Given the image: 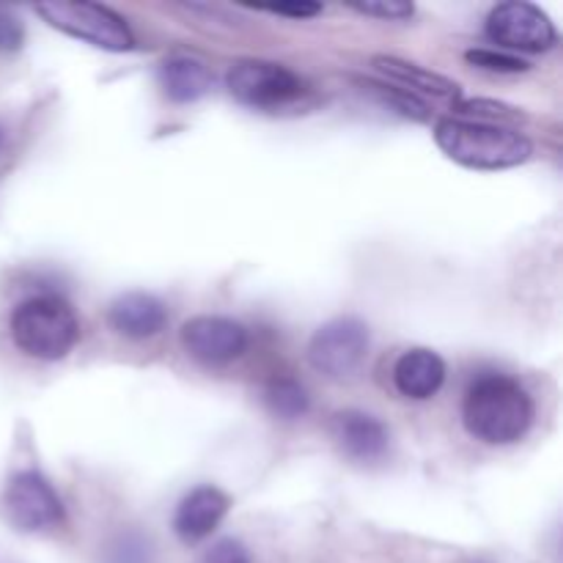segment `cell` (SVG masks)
<instances>
[{
    "label": "cell",
    "instance_id": "1",
    "mask_svg": "<svg viewBox=\"0 0 563 563\" xmlns=\"http://www.w3.org/2000/svg\"><path fill=\"white\" fill-rule=\"evenodd\" d=\"M467 432L487 445H509L526 438L533 423V399L517 379L487 374L467 388L462 405Z\"/></svg>",
    "mask_w": 563,
    "mask_h": 563
},
{
    "label": "cell",
    "instance_id": "2",
    "mask_svg": "<svg viewBox=\"0 0 563 563\" xmlns=\"http://www.w3.org/2000/svg\"><path fill=\"white\" fill-rule=\"evenodd\" d=\"M434 141L445 157L478 170H500L522 165L533 154V143L526 132L515 126L482 124L467 119H440L434 126Z\"/></svg>",
    "mask_w": 563,
    "mask_h": 563
},
{
    "label": "cell",
    "instance_id": "3",
    "mask_svg": "<svg viewBox=\"0 0 563 563\" xmlns=\"http://www.w3.org/2000/svg\"><path fill=\"white\" fill-rule=\"evenodd\" d=\"M11 339L36 361H60L80 339V322L75 308L58 295L27 297L11 313Z\"/></svg>",
    "mask_w": 563,
    "mask_h": 563
},
{
    "label": "cell",
    "instance_id": "4",
    "mask_svg": "<svg viewBox=\"0 0 563 563\" xmlns=\"http://www.w3.org/2000/svg\"><path fill=\"white\" fill-rule=\"evenodd\" d=\"M36 14L53 27L108 53H126L135 47L130 25L124 16L99 3H38Z\"/></svg>",
    "mask_w": 563,
    "mask_h": 563
},
{
    "label": "cell",
    "instance_id": "5",
    "mask_svg": "<svg viewBox=\"0 0 563 563\" xmlns=\"http://www.w3.org/2000/svg\"><path fill=\"white\" fill-rule=\"evenodd\" d=\"M229 93L253 110H278L306 93V82L273 60H240L225 75Z\"/></svg>",
    "mask_w": 563,
    "mask_h": 563
},
{
    "label": "cell",
    "instance_id": "6",
    "mask_svg": "<svg viewBox=\"0 0 563 563\" xmlns=\"http://www.w3.org/2000/svg\"><path fill=\"white\" fill-rule=\"evenodd\" d=\"M372 335L357 317H339L322 324L308 344V361L317 372L333 379L352 377L366 363Z\"/></svg>",
    "mask_w": 563,
    "mask_h": 563
},
{
    "label": "cell",
    "instance_id": "7",
    "mask_svg": "<svg viewBox=\"0 0 563 563\" xmlns=\"http://www.w3.org/2000/svg\"><path fill=\"white\" fill-rule=\"evenodd\" d=\"M487 36L498 47L520 53H548L559 42V31L539 5L511 0L500 3L487 16Z\"/></svg>",
    "mask_w": 563,
    "mask_h": 563
},
{
    "label": "cell",
    "instance_id": "8",
    "mask_svg": "<svg viewBox=\"0 0 563 563\" xmlns=\"http://www.w3.org/2000/svg\"><path fill=\"white\" fill-rule=\"evenodd\" d=\"M5 509L20 531H47L64 520V504L53 484L36 471H22L5 487Z\"/></svg>",
    "mask_w": 563,
    "mask_h": 563
},
{
    "label": "cell",
    "instance_id": "9",
    "mask_svg": "<svg viewBox=\"0 0 563 563\" xmlns=\"http://www.w3.org/2000/svg\"><path fill=\"white\" fill-rule=\"evenodd\" d=\"M181 344L196 361L223 366L247 350V330L225 317H196L181 328Z\"/></svg>",
    "mask_w": 563,
    "mask_h": 563
},
{
    "label": "cell",
    "instance_id": "10",
    "mask_svg": "<svg viewBox=\"0 0 563 563\" xmlns=\"http://www.w3.org/2000/svg\"><path fill=\"white\" fill-rule=\"evenodd\" d=\"M108 322L115 333L126 335V339H154L168 324V308L148 291H126L110 302Z\"/></svg>",
    "mask_w": 563,
    "mask_h": 563
},
{
    "label": "cell",
    "instance_id": "11",
    "mask_svg": "<svg viewBox=\"0 0 563 563\" xmlns=\"http://www.w3.org/2000/svg\"><path fill=\"white\" fill-rule=\"evenodd\" d=\"M231 500L218 487H196L190 495L181 498L174 515V531L181 542L192 544L207 539L214 528L229 515Z\"/></svg>",
    "mask_w": 563,
    "mask_h": 563
},
{
    "label": "cell",
    "instance_id": "12",
    "mask_svg": "<svg viewBox=\"0 0 563 563\" xmlns=\"http://www.w3.org/2000/svg\"><path fill=\"white\" fill-rule=\"evenodd\" d=\"M333 434L341 451L357 462H377L388 451V429L383 421L361 410L339 412L333 421Z\"/></svg>",
    "mask_w": 563,
    "mask_h": 563
},
{
    "label": "cell",
    "instance_id": "13",
    "mask_svg": "<svg viewBox=\"0 0 563 563\" xmlns=\"http://www.w3.org/2000/svg\"><path fill=\"white\" fill-rule=\"evenodd\" d=\"M394 383L407 399H432L445 383V363L432 350H407L394 366Z\"/></svg>",
    "mask_w": 563,
    "mask_h": 563
},
{
    "label": "cell",
    "instance_id": "14",
    "mask_svg": "<svg viewBox=\"0 0 563 563\" xmlns=\"http://www.w3.org/2000/svg\"><path fill=\"white\" fill-rule=\"evenodd\" d=\"M159 86L170 102H196V99L207 97L212 88V71L203 60L190 58V55H174L159 66Z\"/></svg>",
    "mask_w": 563,
    "mask_h": 563
},
{
    "label": "cell",
    "instance_id": "15",
    "mask_svg": "<svg viewBox=\"0 0 563 563\" xmlns=\"http://www.w3.org/2000/svg\"><path fill=\"white\" fill-rule=\"evenodd\" d=\"M372 64L377 66L383 75H388V80L399 82V88L410 93H432L440 99H456L460 97V86L449 77L438 75V71H429L423 66L410 64L405 58H396V55H374Z\"/></svg>",
    "mask_w": 563,
    "mask_h": 563
},
{
    "label": "cell",
    "instance_id": "16",
    "mask_svg": "<svg viewBox=\"0 0 563 563\" xmlns=\"http://www.w3.org/2000/svg\"><path fill=\"white\" fill-rule=\"evenodd\" d=\"M264 401H267V410L280 421H297L311 407L306 388L291 377L269 379L267 390H264Z\"/></svg>",
    "mask_w": 563,
    "mask_h": 563
},
{
    "label": "cell",
    "instance_id": "17",
    "mask_svg": "<svg viewBox=\"0 0 563 563\" xmlns=\"http://www.w3.org/2000/svg\"><path fill=\"white\" fill-rule=\"evenodd\" d=\"M456 119H467V121H482V124H495V126H509V124H520L526 121L528 115L522 113L520 108H511V104L504 102H493V99H462L456 102Z\"/></svg>",
    "mask_w": 563,
    "mask_h": 563
},
{
    "label": "cell",
    "instance_id": "18",
    "mask_svg": "<svg viewBox=\"0 0 563 563\" xmlns=\"http://www.w3.org/2000/svg\"><path fill=\"white\" fill-rule=\"evenodd\" d=\"M366 86L374 88V91L379 93V99L390 102L396 110H401L405 115H410V119H418V121L429 119L427 102H423L421 97H416V93L405 91V88H399V86H385V82H372V80H366Z\"/></svg>",
    "mask_w": 563,
    "mask_h": 563
},
{
    "label": "cell",
    "instance_id": "19",
    "mask_svg": "<svg viewBox=\"0 0 563 563\" xmlns=\"http://www.w3.org/2000/svg\"><path fill=\"white\" fill-rule=\"evenodd\" d=\"M467 64H473L476 69H484V71H500V75H506V71H526L528 60L517 58V55H509V53H498V49H467L465 53Z\"/></svg>",
    "mask_w": 563,
    "mask_h": 563
},
{
    "label": "cell",
    "instance_id": "20",
    "mask_svg": "<svg viewBox=\"0 0 563 563\" xmlns=\"http://www.w3.org/2000/svg\"><path fill=\"white\" fill-rule=\"evenodd\" d=\"M352 9L361 11V14H366V16H379V20H390V22L410 20V16L416 14V5L401 3V0H374V3H355Z\"/></svg>",
    "mask_w": 563,
    "mask_h": 563
},
{
    "label": "cell",
    "instance_id": "21",
    "mask_svg": "<svg viewBox=\"0 0 563 563\" xmlns=\"http://www.w3.org/2000/svg\"><path fill=\"white\" fill-rule=\"evenodd\" d=\"M22 42H25V27L20 16L0 9V53H14L22 47Z\"/></svg>",
    "mask_w": 563,
    "mask_h": 563
},
{
    "label": "cell",
    "instance_id": "22",
    "mask_svg": "<svg viewBox=\"0 0 563 563\" xmlns=\"http://www.w3.org/2000/svg\"><path fill=\"white\" fill-rule=\"evenodd\" d=\"M203 563H251V553L245 544L234 542V539H223V542L212 544L203 555Z\"/></svg>",
    "mask_w": 563,
    "mask_h": 563
},
{
    "label": "cell",
    "instance_id": "23",
    "mask_svg": "<svg viewBox=\"0 0 563 563\" xmlns=\"http://www.w3.org/2000/svg\"><path fill=\"white\" fill-rule=\"evenodd\" d=\"M269 14L278 16H295V20H306V16H317L322 14V5L319 3H284V5H273L267 9Z\"/></svg>",
    "mask_w": 563,
    "mask_h": 563
},
{
    "label": "cell",
    "instance_id": "24",
    "mask_svg": "<svg viewBox=\"0 0 563 563\" xmlns=\"http://www.w3.org/2000/svg\"><path fill=\"white\" fill-rule=\"evenodd\" d=\"M0 146H3V130H0Z\"/></svg>",
    "mask_w": 563,
    "mask_h": 563
}]
</instances>
